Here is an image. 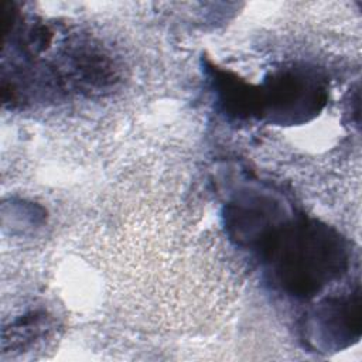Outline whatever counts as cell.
<instances>
[{"label":"cell","instance_id":"cell-1","mask_svg":"<svg viewBox=\"0 0 362 362\" xmlns=\"http://www.w3.org/2000/svg\"><path fill=\"white\" fill-rule=\"evenodd\" d=\"M280 252V272L283 280L297 291L318 288L331 277L342 262L339 243L324 229L311 226L291 236Z\"/></svg>","mask_w":362,"mask_h":362}]
</instances>
